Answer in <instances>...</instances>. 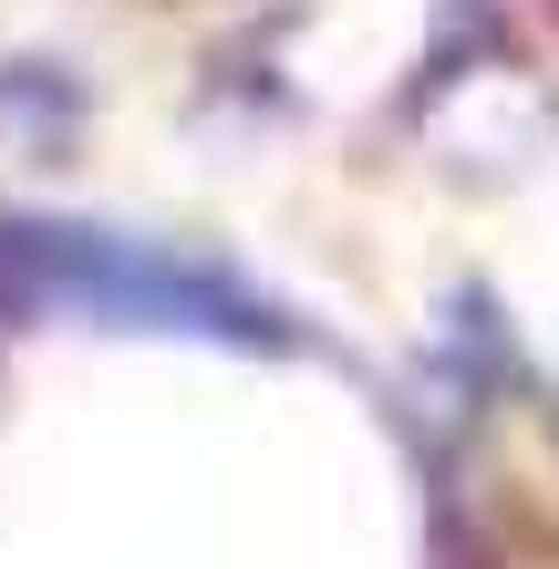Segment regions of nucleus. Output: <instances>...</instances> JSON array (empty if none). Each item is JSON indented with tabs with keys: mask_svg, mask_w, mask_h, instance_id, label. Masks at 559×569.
<instances>
[{
	"mask_svg": "<svg viewBox=\"0 0 559 569\" xmlns=\"http://www.w3.org/2000/svg\"><path fill=\"white\" fill-rule=\"evenodd\" d=\"M31 239H42V270H52L62 290L104 300V311H146V321H208V331H239V300H228V290H208V280L136 270V259L93 249V239H73V228H31Z\"/></svg>",
	"mask_w": 559,
	"mask_h": 569,
	"instance_id": "f257e3e1",
	"label": "nucleus"
}]
</instances>
